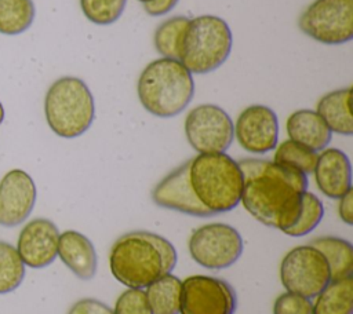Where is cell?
<instances>
[{
  "label": "cell",
  "mask_w": 353,
  "mask_h": 314,
  "mask_svg": "<svg viewBox=\"0 0 353 314\" xmlns=\"http://www.w3.org/2000/svg\"><path fill=\"white\" fill-rule=\"evenodd\" d=\"M36 15L33 0H0V33L15 36L30 28Z\"/></svg>",
  "instance_id": "obj_22"
},
{
  "label": "cell",
  "mask_w": 353,
  "mask_h": 314,
  "mask_svg": "<svg viewBox=\"0 0 353 314\" xmlns=\"http://www.w3.org/2000/svg\"><path fill=\"white\" fill-rule=\"evenodd\" d=\"M298 26L321 44L349 43L353 39V0H314L299 17Z\"/></svg>",
  "instance_id": "obj_7"
},
{
  "label": "cell",
  "mask_w": 353,
  "mask_h": 314,
  "mask_svg": "<svg viewBox=\"0 0 353 314\" xmlns=\"http://www.w3.org/2000/svg\"><path fill=\"white\" fill-rule=\"evenodd\" d=\"M188 22H189L188 17L178 15V17H171L163 21L157 26V29L154 30L153 41H154L156 51L163 58L178 59L181 39Z\"/></svg>",
  "instance_id": "obj_24"
},
{
  "label": "cell",
  "mask_w": 353,
  "mask_h": 314,
  "mask_svg": "<svg viewBox=\"0 0 353 314\" xmlns=\"http://www.w3.org/2000/svg\"><path fill=\"white\" fill-rule=\"evenodd\" d=\"M233 44L232 30L216 15H200L189 19L179 44L178 61L196 74H207L226 62Z\"/></svg>",
  "instance_id": "obj_6"
},
{
  "label": "cell",
  "mask_w": 353,
  "mask_h": 314,
  "mask_svg": "<svg viewBox=\"0 0 353 314\" xmlns=\"http://www.w3.org/2000/svg\"><path fill=\"white\" fill-rule=\"evenodd\" d=\"M176 260V251L168 240L145 230L119 237L109 255L113 277L127 288L139 289L170 274Z\"/></svg>",
  "instance_id": "obj_3"
},
{
  "label": "cell",
  "mask_w": 353,
  "mask_h": 314,
  "mask_svg": "<svg viewBox=\"0 0 353 314\" xmlns=\"http://www.w3.org/2000/svg\"><path fill=\"white\" fill-rule=\"evenodd\" d=\"M59 230L54 222L37 218L26 223L18 237L17 251L23 264L43 269L51 264L58 255Z\"/></svg>",
  "instance_id": "obj_14"
},
{
  "label": "cell",
  "mask_w": 353,
  "mask_h": 314,
  "mask_svg": "<svg viewBox=\"0 0 353 314\" xmlns=\"http://www.w3.org/2000/svg\"><path fill=\"white\" fill-rule=\"evenodd\" d=\"M287 135L291 140L298 142L314 151L328 146L332 132L316 110L301 109L290 114L285 123Z\"/></svg>",
  "instance_id": "obj_17"
},
{
  "label": "cell",
  "mask_w": 353,
  "mask_h": 314,
  "mask_svg": "<svg viewBox=\"0 0 353 314\" xmlns=\"http://www.w3.org/2000/svg\"><path fill=\"white\" fill-rule=\"evenodd\" d=\"M240 233L226 223H208L189 238V252L196 263L210 270L230 267L243 253Z\"/></svg>",
  "instance_id": "obj_9"
},
{
  "label": "cell",
  "mask_w": 353,
  "mask_h": 314,
  "mask_svg": "<svg viewBox=\"0 0 353 314\" xmlns=\"http://www.w3.org/2000/svg\"><path fill=\"white\" fill-rule=\"evenodd\" d=\"M280 280L288 292L316 297L331 281L330 266L320 251L312 245H299L283 258Z\"/></svg>",
  "instance_id": "obj_8"
},
{
  "label": "cell",
  "mask_w": 353,
  "mask_h": 314,
  "mask_svg": "<svg viewBox=\"0 0 353 314\" xmlns=\"http://www.w3.org/2000/svg\"><path fill=\"white\" fill-rule=\"evenodd\" d=\"M273 314H313V303L305 296L287 291L274 300Z\"/></svg>",
  "instance_id": "obj_29"
},
{
  "label": "cell",
  "mask_w": 353,
  "mask_h": 314,
  "mask_svg": "<svg viewBox=\"0 0 353 314\" xmlns=\"http://www.w3.org/2000/svg\"><path fill=\"white\" fill-rule=\"evenodd\" d=\"M127 0H80L84 17L95 25H112L121 17Z\"/></svg>",
  "instance_id": "obj_27"
},
{
  "label": "cell",
  "mask_w": 353,
  "mask_h": 314,
  "mask_svg": "<svg viewBox=\"0 0 353 314\" xmlns=\"http://www.w3.org/2000/svg\"><path fill=\"white\" fill-rule=\"evenodd\" d=\"M44 114L54 134L65 139L77 138L88 131L94 121V96L81 78L59 77L47 90Z\"/></svg>",
  "instance_id": "obj_5"
},
{
  "label": "cell",
  "mask_w": 353,
  "mask_h": 314,
  "mask_svg": "<svg viewBox=\"0 0 353 314\" xmlns=\"http://www.w3.org/2000/svg\"><path fill=\"white\" fill-rule=\"evenodd\" d=\"M114 314H153L146 293L139 288H128L116 300Z\"/></svg>",
  "instance_id": "obj_28"
},
{
  "label": "cell",
  "mask_w": 353,
  "mask_h": 314,
  "mask_svg": "<svg viewBox=\"0 0 353 314\" xmlns=\"http://www.w3.org/2000/svg\"><path fill=\"white\" fill-rule=\"evenodd\" d=\"M36 185L22 169L8 171L0 180V224L14 227L30 215L36 202Z\"/></svg>",
  "instance_id": "obj_13"
},
{
  "label": "cell",
  "mask_w": 353,
  "mask_h": 314,
  "mask_svg": "<svg viewBox=\"0 0 353 314\" xmlns=\"http://www.w3.org/2000/svg\"><path fill=\"white\" fill-rule=\"evenodd\" d=\"M58 256L80 280L90 281L97 273V252L92 242L81 233L68 230L59 234Z\"/></svg>",
  "instance_id": "obj_16"
},
{
  "label": "cell",
  "mask_w": 353,
  "mask_h": 314,
  "mask_svg": "<svg viewBox=\"0 0 353 314\" xmlns=\"http://www.w3.org/2000/svg\"><path fill=\"white\" fill-rule=\"evenodd\" d=\"M273 161L279 165L296 169L305 175L312 174L317 161V151L287 139L274 147Z\"/></svg>",
  "instance_id": "obj_23"
},
{
  "label": "cell",
  "mask_w": 353,
  "mask_h": 314,
  "mask_svg": "<svg viewBox=\"0 0 353 314\" xmlns=\"http://www.w3.org/2000/svg\"><path fill=\"white\" fill-rule=\"evenodd\" d=\"M243 174L226 153H199L165 175L152 190L156 205L210 218L240 204Z\"/></svg>",
  "instance_id": "obj_1"
},
{
  "label": "cell",
  "mask_w": 353,
  "mask_h": 314,
  "mask_svg": "<svg viewBox=\"0 0 353 314\" xmlns=\"http://www.w3.org/2000/svg\"><path fill=\"white\" fill-rule=\"evenodd\" d=\"M233 127L239 145L250 153L265 154L277 146L279 118L269 106L251 105L245 107Z\"/></svg>",
  "instance_id": "obj_12"
},
{
  "label": "cell",
  "mask_w": 353,
  "mask_h": 314,
  "mask_svg": "<svg viewBox=\"0 0 353 314\" xmlns=\"http://www.w3.org/2000/svg\"><path fill=\"white\" fill-rule=\"evenodd\" d=\"M68 314H114V311L105 303L87 297L76 302Z\"/></svg>",
  "instance_id": "obj_30"
},
{
  "label": "cell",
  "mask_w": 353,
  "mask_h": 314,
  "mask_svg": "<svg viewBox=\"0 0 353 314\" xmlns=\"http://www.w3.org/2000/svg\"><path fill=\"white\" fill-rule=\"evenodd\" d=\"M237 163L243 174L240 202L258 222L284 233L298 215L307 176L273 160L247 157Z\"/></svg>",
  "instance_id": "obj_2"
},
{
  "label": "cell",
  "mask_w": 353,
  "mask_h": 314,
  "mask_svg": "<svg viewBox=\"0 0 353 314\" xmlns=\"http://www.w3.org/2000/svg\"><path fill=\"white\" fill-rule=\"evenodd\" d=\"M182 281L167 274L146 286V297L153 314H179Z\"/></svg>",
  "instance_id": "obj_21"
},
{
  "label": "cell",
  "mask_w": 353,
  "mask_h": 314,
  "mask_svg": "<svg viewBox=\"0 0 353 314\" xmlns=\"http://www.w3.org/2000/svg\"><path fill=\"white\" fill-rule=\"evenodd\" d=\"M237 296L222 278L190 275L182 281L179 314H233Z\"/></svg>",
  "instance_id": "obj_11"
},
{
  "label": "cell",
  "mask_w": 353,
  "mask_h": 314,
  "mask_svg": "<svg viewBox=\"0 0 353 314\" xmlns=\"http://www.w3.org/2000/svg\"><path fill=\"white\" fill-rule=\"evenodd\" d=\"M137 92L141 105L156 117L170 118L182 113L194 95L192 73L174 58H159L139 74Z\"/></svg>",
  "instance_id": "obj_4"
},
{
  "label": "cell",
  "mask_w": 353,
  "mask_h": 314,
  "mask_svg": "<svg viewBox=\"0 0 353 314\" xmlns=\"http://www.w3.org/2000/svg\"><path fill=\"white\" fill-rule=\"evenodd\" d=\"M324 216V207L320 198L310 193L303 191L301 207L298 211V215L290 229L284 231V234L290 237H302L309 234L316 229V226L321 222Z\"/></svg>",
  "instance_id": "obj_25"
},
{
  "label": "cell",
  "mask_w": 353,
  "mask_h": 314,
  "mask_svg": "<svg viewBox=\"0 0 353 314\" xmlns=\"http://www.w3.org/2000/svg\"><path fill=\"white\" fill-rule=\"evenodd\" d=\"M185 135L197 153H225L234 139V127L221 106L203 103L188 113Z\"/></svg>",
  "instance_id": "obj_10"
},
{
  "label": "cell",
  "mask_w": 353,
  "mask_h": 314,
  "mask_svg": "<svg viewBox=\"0 0 353 314\" xmlns=\"http://www.w3.org/2000/svg\"><path fill=\"white\" fill-rule=\"evenodd\" d=\"M319 190L328 198L339 200L352 189V165L349 157L336 147L323 149L313 169Z\"/></svg>",
  "instance_id": "obj_15"
},
{
  "label": "cell",
  "mask_w": 353,
  "mask_h": 314,
  "mask_svg": "<svg viewBox=\"0 0 353 314\" xmlns=\"http://www.w3.org/2000/svg\"><path fill=\"white\" fill-rule=\"evenodd\" d=\"M338 213L342 222L352 226L353 224V189H349L341 198L338 205Z\"/></svg>",
  "instance_id": "obj_31"
},
{
  "label": "cell",
  "mask_w": 353,
  "mask_h": 314,
  "mask_svg": "<svg viewBox=\"0 0 353 314\" xmlns=\"http://www.w3.org/2000/svg\"><path fill=\"white\" fill-rule=\"evenodd\" d=\"M309 245L320 251L325 258L330 266L331 280H339L352 275L353 245L349 241L339 237L325 236L312 240Z\"/></svg>",
  "instance_id": "obj_19"
},
{
  "label": "cell",
  "mask_w": 353,
  "mask_h": 314,
  "mask_svg": "<svg viewBox=\"0 0 353 314\" xmlns=\"http://www.w3.org/2000/svg\"><path fill=\"white\" fill-rule=\"evenodd\" d=\"M313 314H353V277L331 280L316 296Z\"/></svg>",
  "instance_id": "obj_20"
},
{
  "label": "cell",
  "mask_w": 353,
  "mask_h": 314,
  "mask_svg": "<svg viewBox=\"0 0 353 314\" xmlns=\"http://www.w3.org/2000/svg\"><path fill=\"white\" fill-rule=\"evenodd\" d=\"M179 0H154L152 3L143 4V10L146 14L152 17H161L174 10Z\"/></svg>",
  "instance_id": "obj_32"
},
{
  "label": "cell",
  "mask_w": 353,
  "mask_h": 314,
  "mask_svg": "<svg viewBox=\"0 0 353 314\" xmlns=\"http://www.w3.org/2000/svg\"><path fill=\"white\" fill-rule=\"evenodd\" d=\"M138 1H141L142 4H148V3H152V1H154V0H138Z\"/></svg>",
  "instance_id": "obj_33"
},
{
  "label": "cell",
  "mask_w": 353,
  "mask_h": 314,
  "mask_svg": "<svg viewBox=\"0 0 353 314\" xmlns=\"http://www.w3.org/2000/svg\"><path fill=\"white\" fill-rule=\"evenodd\" d=\"M352 88H339L320 98L316 112L328 125L331 132L350 136L353 134V118L350 112Z\"/></svg>",
  "instance_id": "obj_18"
},
{
  "label": "cell",
  "mask_w": 353,
  "mask_h": 314,
  "mask_svg": "<svg viewBox=\"0 0 353 314\" xmlns=\"http://www.w3.org/2000/svg\"><path fill=\"white\" fill-rule=\"evenodd\" d=\"M25 277V264L15 247L0 241V295L15 291Z\"/></svg>",
  "instance_id": "obj_26"
}]
</instances>
